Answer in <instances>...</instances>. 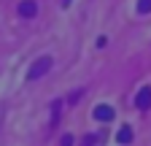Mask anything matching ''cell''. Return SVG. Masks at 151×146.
Listing matches in <instances>:
<instances>
[{"mask_svg": "<svg viewBox=\"0 0 151 146\" xmlns=\"http://www.w3.org/2000/svg\"><path fill=\"white\" fill-rule=\"evenodd\" d=\"M49 70H51V57H41V60H35V62H32V68L27 70V79H30V81H35V79L46 76Z\"/></svg>", "mask_w": 151, "mask_h": 146, "instance_id": "6da1fadb", "label": "cell"}, {"mask_svg": "<svg viewBox=\"0 0 151 146\" xmlns=\"http://www.w3.org/2000/svg\"><path fill=\"white\" fill-rule=\"evenodd\" d=\"M135 106L140 108V111H146V108H151V87H143L140 92L135 95Z\"/></svg>", "mask_w": 151, "mask_h": 146, "instance_id": "7a4b0ae2", "label": "cell"}, {"mask_svg": "<svg viewBox=\"0 0 151 146\" xmlns=\"http://www.w3.org/2000/svg\"><path fill=\"white\" fill-rule=\"evenodd\" d=\"M113 116H116V111H113L111 106H97V108H94V119H97V122H111Z\"/></svg>", "mask_w": 151, "mask_h": 146, "instance_id": "3957f363", "label": "cell"}, {"mask_svg": "<svg viewBox=\"0 0 151 146\" xmlns=\"http://www.w3.org/2000/svg\"><path fill=\"white\" fill-rule=\"evenodd\" d=\"M35 14H38V6L32 3V0H22V3H19V16H24V19H32Z\"/></svg>", "mask_w": 151, "mask_h": 146, "instance_id": "277c9868", "label": "cell"}, {"mask_svg": "<svg viewBox=\"0 0 151 146\" xmlns=\"http://www.w3.org/2000/svg\"><path fill=\"white\" fill-rule=\"evenodd\" d=\"M116 141L119 143H129L132 141V130H129V127H122V130L116 133Z\"/></svg>", "mask_w": 151, "mask_h": 146, "instance_id": "5b68a950", "label": "cell"}, {"mask_svg": "<svg viewBox=\"0 0 151 146\" xmlns=\"http://www.w3.org/2000/svg\"><path fill=\"white\" fill-rule=\"evenodd\" d=\"M60 108H62V100H54V106H51V124H57V119H60Z\"/></svg>", "mask_w": 151, "mask_h": 146, "instance_id": "8992f818", "label": "cell"}, {"mask_svg": "<svg viewBox=\"0 0 151 146\" xmlns=\"http://www.w3.org/2000/svg\"><path fill=\"white\" fill-rule=\"evenodd\" d=\"M151 11V0H138V14H148Z\"/></svg>", "mask_w": 151, "mask_h": 146, "instance_id": "52a82bcc", "label": "cell"}, {"mask_svg": "<svg viewBox=\"0 0 151 146\" xmlns=\"http://www.w3.org/2000/svg\"><path fill=\"white\" fill-rule=\"evenodd\" d=\"M70 3H73V0H62V6H70Z\"/></svg>", "mask_w": 151, "mask_h": 146, "instance_id": "ba28073f", "label": "cell"}]
</instances>
